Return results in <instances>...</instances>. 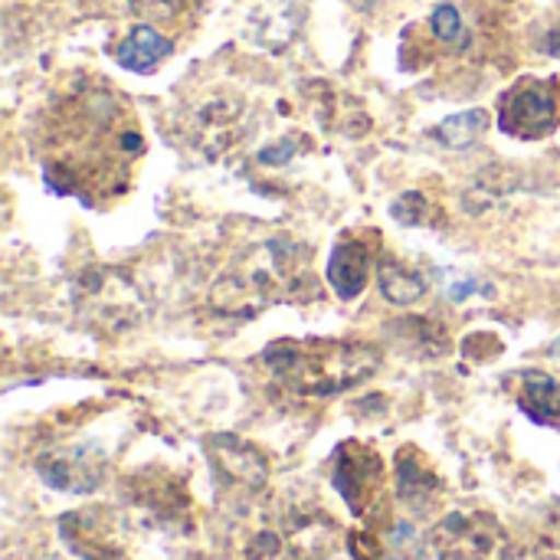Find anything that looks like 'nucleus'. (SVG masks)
<instances>
[{"mask_svg": "<svg viewBox=\"0 0 560 560\" xmlns=\"http://www.w3.org/2000/svg\"><path fill=\"white\" fill-rule=\"evenodd\" d=\"M203 446H207V459L226 482H233L240 489H253V492L269 482V459L259 446H253L233 433H213V436H207Z\"/></svg>", "mask_w": 560, "mask_h": 560, "instance_id": "nucleus-10", "label": "nucleus"}, {"mask_svg": "<svg viewBox=\"0 0 560 560\" xmlns=\"http://www.w3.org/2000/svg\"><path fill=\"white\" fill-rule=\"evenodd\" d=\"M394 479H397V495L400 502L420 509L427 505L436 492H440V476L433 469V463L417 450V446H404L397 453V466H394Z\"/></svg>", "mask_w": 560, "mask_h": 560, "instance_id": "nucleus-12", "label": "nucleus"}, {"mask_svg": "<svg viewBox=\"0 0 560 560\" xmlns=\"http://www.w3.org/2000/svg\"><path fill=\"white\" fill-rule=\"evenodd\" d=\"M262 364L299 397H338L377 374L381 351L341 338H285L262 351Z\"/></svg>", "mask_w": 560, "mask_h": 560, "instance_id": "nucleus-2", "label": "nucleus"}, {"mask_svg": "<svg viewBox=\"0 0 560 560\" xmlns=\"http://www.w3.org/2000/svg\"><path fill=\"white\" fill-rule=\"evenodd\" d=\"M308 262H312L308 246L289 236L256 243L233 262L230 272H223L213 282L210 302L223 315L253 318L276 302H285L295 295L302 299L318 295V282L312 279Z\"/></svg>", "mask_w": 560, "mask_h": 560, "instance_id": "nucleus-1", "label": "nucleus"}, {"mask_svg": "<svg viewBox=\"0 0 560 560\" xmlns=\"http://www.w3.org/2000/svg\"><path fill=\"white\" fill-rule=\"evenodd\" d=\"M282 538L299 560H331L341 548V525L322 509L318 495L289 502L282 512Z\"/></svg>", "mask_w": 560, "mask_h": 560, "instance_id": "nucleus-7", "label": "nucleus"}, {"mask_svg": "<svg viewBox=\"0 0 560 560\" xmlns=\"http://www.w3.org/2000/svg\"><path fill=\"white\" fill-rule=\"evenodd\" d=\"M331 479L351 515L368 518L384 492V459L371 443L345 440L331 459Z\"/></svg>", "mask_w": 560, "mask_h": 560, "instance_id": "nucleus-5", "label": "nucleus"}, {"mask_svg": "<svg viewBox=\"0 0 560 560\" xmlns=\"http://www.w3.org/2000/svg\"><path fill=\"white\" fill-rule=\"evenodd\" d=\"M171 52H174V43L161 30L141 23L128 30V36L115 46V62L131 72H154Z\"/></svg>", "mask_w": 560, "mask_h": 560, "instance_id": "nucleus-14", "label": "nucleus"}, {"mask_svg": "<svg viewBox=\"0 0 560 560\" xmlns=\"http://www.w3.org/2000/svg\"><path fill=\"white\" fill-rule=\"evenodd\" d=\"M197 0H131V10L144 20H177Z\"/></svg>", "mask_w": 560, "mask_h": 560, "instance_id": "nucleus-18", "label": "nucleus"}, {"mask_svg": "<svg viewBox=\"0 0 560 560\" xmlns=\"http://www.w3.org/2000/svg\"><path fill=\"white\" fill-rule=\"evenodd\" d=\"M518 410L538 423V427H555L560 430V381L545 371H525L518 377Z\"/></svg>", "mask_w": 560, "mask_h": 560, "instance_id": "nucleus-13", "label": "nucleus"}, {"mask_svg": "<svg viewBox=\"0 0 560 560\" xmlns=\"http://www.w3.org/2000/svg\"><path fill=\"white\" fill-rule=\"evenodd\" d=\"M348 548H351V555L358 560L381 558V541L374 535H368V532H351L348 535Z\"/></svg>", "mask_w": 560, "mask_h": 560, "instance_id": "nucleus-20", "label": "nucleus"}, {"mask_svg": "<svg viewBox=\"0 0 560 560\" xmlns=\"http://www.w3.org/2000/svg\"><path fill=\"white\" fill-rule=\"evenodd\" d=\"M430 30H433V36H436L440 43H446V46H463V43L469 39L466 23H463L459 10H456L453 3H440V7L433 10Z\"/></svg>", "mask_w": 560, "mask_h": 560, "instance_id": "nucleus-17", "label": "nucleus"}, {"mask_svg": "<svg viewBox=\"0 0 560 560\" xmlns=\"http://www.w3.org/2000/svg\"><path fill=\"white\" fill-rule=\"evenodd\" d=\"M499 128L518 141H541L558 128V79L525 75L499 98Z\"/></svg>", "mask_w": 560, "mask_h": 560, "instance_id": "nucleus-4", "label": "nucleus"}, {"mask_svg": "<svg viewBox=\"0 0 560 560\" xmlns=\"http://www.w3.org/2000/svg\"><path fill=\"white\" fill-rule=\"evenodd\" d=\"M135 502L141 509H148L151 515H158L161 522H177L190 509V499H187L180 479L167 476L164 469H151L135 479Z\"/></svg>", "mask_w": 560, "mask_h": 560, "instance_id": "nucleus-11", "label": "nucleus"}, {"mask_svg": "<svg viewBox=\"0 0 560 560\" xmlns=\"http://www.w3.org/2000/svg\"><path fill=\"white\" fill-rule=\"evenodd\" d=\"M427 213H430V203L420 190H407L394 200V217L407 226H420L427 223Z\"/></svg>", "mask_w": 560, "mask_h": 560, "instance_id": "nucleus-19", "label": "nucleus"}, {"mask_svg": "<svg viewBox=\"0 0 560 560\" xmlns=\"http://www.w3.org/2000/svg\"><path fill=\"white\" fill-rule=\"evenodd\" d=\"M381 256V233L377 230H351L338 240L328 259V285L338 299L351 302L364 292L371 269H377Z\"/></svg>", "mask_w": 560, "mask_h": 560, "instance_id": "nucleus-9", "label": "nucleus"}, {"mask_svg": "<svg viewBox=\"0 0 560 560\" xmlns=\"http://www.w3.org/2000/svg\"><path fill=\"white\" fill-rule=\"evenodd\" d=\"M108 469V459L102 453V446L95 443H72V446H56L46 450L36 459V472L39 479L56 489V492H69V495H89L102 486Z\"/></svg>", "mask_w": 560, "mask_h": 560, "instance_id": "nucleus-6", "label": "nucleus"}, {"mask_svg": "<svg viewBox=\"0 0 560 560\" xmlns=\"http://www.w3.org/2000/svg\"><path fill=\"white\" fill-rule=\"evenodd\" d=\"M430 545L440 560H509L512 541L499 518L486 512H453L446 515L433 535Z\"/></svg>", "mask_w": 560, "mask_h": 560, "instance_id": "nucleus-3", "label": "nucleus"}, {"mask_svg": "<svg viewBox=\"0 0 560 560\" xmlns=\"http://www.w3.org/2000/svg\"><path fill=\"white\" fill-rule=\"evenodd\" d=\"M486 128H489V112H482V108H469V112H459V115H450L446 121H440L430 135L440 141V144H446V148H469V144H476L482 135H486Z\"/></svg>", "mask_w": 560, "mask_h": 560, "instance_id": "nucleus-16", "label": "nucleus"}, {"mask_svg": "<svg viewBox=\"0 0 560 560\" xmlns=\"http://www.w3.org/2000/svg\"><path fill=\"white\" fill-rule=\"evenodd\" d=\"M374 272H377V289H381V295H384L390 305H400V308L420 302V299L427 295V289H430L427 276H423L417 266H407V262L397 259V256H381Z\"/></svg>", "mask_w": 560, "mask_h": 560, "instance_id": "nucleus-15", "label": "nucleus"}, {"mask_svg": "<svg viewBox=\"0 0 560 560\" xmlns=\"http://www.w3.org/2000/svg\"><path fill=\"white\" fill-rule=\"evenodd\" d=\"M66 548L82 560H115L125 551V532L108 509H79L59 518Z\"/></svg>", "mask_w": 560, "mask_h": 560, "instance_id": "nucleus-8", "label": "nucleus"}]
</instances>
